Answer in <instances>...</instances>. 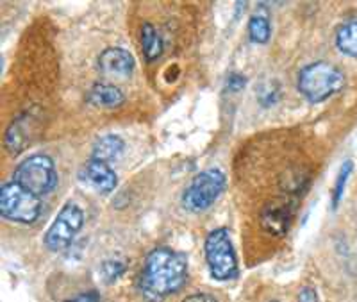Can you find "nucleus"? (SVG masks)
I'll return each mask as SVG.
<instances>
[{"label": "nucleus", "instance_id": "obj_7", "mask_svg": "<svg viewBox=\"0 0 357 302\" xmlns=\"http://www.w3.org/2000/svg\"><path fill=\"white\" fill-rule=\"evenodd\" d=\"M84 225V213L75 202H66L57 213V217L50 224V227L45 233V246L52 252H61L68 249L75 234L79 233Z\"/></svg>", "mask_w": 357, "mask_h": 302}, {"label": "nucleus", "instance_id": "obj_19", "mask_svg": "<svg viewBox=\"0 0 357 302\" xmlns=\"http://www.w3.org/2000/svg\"><path fill=\"white\" fill-rule=\"evenodd\" d=\"M245 84H247V79H245V75L231 74L227 77V90L232 91V93H238V91L243 90Z\"/></svg>", "mask_w": 357, "mask_h": 302}, {"label": "nucleus", "instance_id": "obj_14", "mask_svg": "<svg viewBox=\"0 0 357 302\" xmlns=\"http://www.w3.org/2000/svg\"><path fill=\"white\" fill-rule=\"evenodd\" d=\"M142 47L143 56L149 63L159 59L162 54V40L152 24H143L142 27Z\"/></svg>", "mask_w": 357, "mask_h": 302}, {"label": "nucleus", "instance_id": "obj_20", "mask_svg": "<svg viewBox=\"0 0 357 302\" xmlns=\"http://www.w3.org/2000/svg\"><path fill=\"white\" fill-rule=\"evenodd\" d=\"M98 301H100V295H98V292L89 290V292H84V294H79L77 297L68 299V301H65V302H98Z\"/></svg>", "mask_w": 357, "mask_h": 302}, {"label": "nucleus", "instance_id": "obj_10", "mask_svg": "<svg viewBox=\"0 0 357 302\" xmlns=\"http://www.w3.org/2000/svg\"><path fill=\"white\" fill-rule=\"evenodd\" d=\"M291 224V206L286 202H270L261 211V225L273 236H284Z\"/></svg>", "mask_w": 357, "mask_h": 302}, {"label": "nucleus", "instance_id": "obj_22", "mask_svg": "<svg viewBox=\"0 0 357 302\" xmlns=\"http://www.w3.org/2000/svg\"><path fill=\"white\" fill-rule=\"evenodd\" d=\"M183 302H218V301H216V299L209 294H195V295H190V297H186Z\"/></svg>", "mask_w": 357, "mask_h": 302}, {"label": "nucleus", "instance_id": "obj_3", "mask_svg": "<svg viewBox=\"0 0 357 302\" xmlns=\"http://www.w3.org/2000/svg\"><path fill=\"white\" fill-rule=\"evenodd\" d=\"M204 252L209 272L216 281H231L238 275V257L229 229L218 227L207 234Z\"/></svg>", "mask_w": 357, "mask_h": 302}, {"label": "nucleus", "instance_id": "obj_15", "mask_svg": "<svg viewBox=\"0 0 357 302\" xmlns=\"http://www.w3.org/2000/svg\"><path fill=\"white\" fill-rule=\"evenodd\" d=\"M336 47L350 57H357V20L347 22L336 33Z\"/></svg>", "mask_w": 357, "mask_h": 302}, {"label": "nucleus", "instance_id": "obj_16", "mask_svg": "<svg viewBox=\"0 0 357 302\" xmlns=\"http://www.w3.org/2000/svg\"><path fill=\"white\" fill-rule=\"evenodd\" d=\"M272 34L270 20L264 15H254L248 22V36L254 43H266Z\"/></svg>", "mask_w": 357, "mask_h": 302}, {"label": "nucleus", "instance_id": "obj_8", "mask_svg": "<svg viewBox=\"0 0 357 302\" xmlns=\"http://www.w3.org/2000/svg\"><path fill=\"white\" fill-rule=\"evenodd\" d=\"M98 68L107 77L127 79L134 72V57L129 50L109 47L98 56Z\"/></svg>", "mask_w": 357, "mask_h": 302}, {"label": "nucleus", "instance_id": "obj_1", "mask_svg": "<svg viewBox=\"0 0 357 302\" xmlns=\"http://www.w3.org/2000/svg\"><path fill=\"white\" fill-rule=\"evenodd\" d=\"M186 278V257L170 247H158L146 256L139 275V292L146 301H162L181 290Z\"/></svg>", "mask_w": 357, "mask_h": 302}, {"label": "nucleus", "instance_id": "obj_23", "mask_svg": "<svg viewBox=\"0 0 357 302\" xmlns=\"http://www.w3.org/2000/svg\"><path fill=\"white\" fill-rule=\"evenodd\" d=\"M272 302H277V301H272Z\"/></svg>", "mask_w": 357, "mask_h": 302}, {"label": "nucleus", "instance_id": "obj_6", "mask_svg": "<svg viewBox=\"0 0 357 302\" xmlns=\"http://www.w3.org/2000/svg\"><path fill=\"white\" fill-rule=\"evenodd\" d=\"M225 188V174L218 168L200 172L181 197V204L190 213H202L215 204Z\"/></svg>", "mask_w": 357, "mask_h": 302}, {"label": "nucleus", "instance_id": "obj_18", "mask_svg": "<svg viewBox=\"0 0 357 302\" xmlns=\"http://www.w3.org/2000/svg\"><path fill=\"white\" fill-rule=\"evenodd\" d=\"M123 272H126V263L118 262V259H106L100 265V275L107 285L114 282L118 278H122Z\"/></svg>", "mask_w": 357, "mask_h": 302}, {"label": "nucleus", "instance_id": "obj_11", "mask_svg": "<svg viewBox=\"0 0 357 302\" xmlns=\"http://www.w3.org/2000/svg\"><path fill=\"white\" fill-rule=\"evenodd\" d=\"M88 103L97 107H120L126 103V95L118 86L109 84V82H97L89 88Z\"/></svg>", "mask_w": 357, "mask_h": 302}, {"label": "nucleus", "instance_id": "obj_9", "mask_svg": "<svg viewBox=\"0 0 357 302\" xmlns=\"http://www.w3.org/2000/svg\"><path fill=\"white\" fill-rule=\"evenodd\" d=\"M81 177L100 193H111L118 184L116 172L111 168L109 163L98 160H89L82 167Z\"/></svg>", "mask_w": 357, "mask_h": 302}, {"label": "nucleus", "instance_id": "obj_21", "mask_svg": "<svg viewBox=\"0 0 357 302\" xmlns=\"http://www.w3.org/2000/svg\"><path fill=\"white\" fill-rule=\"evenodd\" d=\"M298 302H318V294L312 286H304L298 294Z\"/></svg>", "mask_w": 357, "mask_h": 302}, {"label": "nucleus", "instance_id": "obj_12", "mask_svg": "<svg viewBox=\"0 0 357 302\" xmlns=\"http://www.w3.org/2000/svg\"><path fill=\"white\" fill-rule=\"evenodd\" d=\"M123 152H126V142L116 135H106L95 142L93 151H91V156H93L91 160L111 163V161L120 160Z\"/></svg>", "mask_w": 357, "mask_h": 302}, {"label": "nucleus", "instance_id": "obj_17", "mask_svg": "<svg viewBox=\"0 0 357 302\" xmlns=\"http://www.w3.org/2000/svg\"><path fill=\"white\" fill-rule=\"evenodd\" d=\"M354 170V163L352 161H345V163L341 165L340 168V174H337V179L336 184H334V190H333V208L336 209L337 204H340L341 197H343V192H345V186H347V181H349L350 174Z\"/></svg>", "mask_w": 357, "mask_h": 302}, {"label": "nucleus", "instance_id": "obj_4", "mask_svg": "<svg viewBox=\"0 0 357 302\" xmlns=\"http://www.w3.org/2000/svg\"><path fill=\"white\" fill-rule=\"evenodd\" d=\"M13 181L29 192H33L34 195L41 197L56 188L59 176H57L52 158L47 154H34L18 165L13 174Z\"/></svg>", "mask_w": 357, "mask_h": 302}, {"label": "nucleus", "instance_id": "obj_13", "mask_svg": "<svg viewBox=\"0 0 357 302\" xmlns=\"http://www.w3.org/2000/svg\"><path fill=\"white\" fill-rule=\"evenodd\" d=\"M27 120H31L29 114H24L20 119L13 120L11 126L8 127L6 131V149H8L9 154H20L24 151V147L29 142V127Z\"/></svg>", "mask_w": 357, "mask_h": 302}, {"label": "nucleus", "instance_id": "obj_5", "mask_svg": "<svg viewBox=\"0 0 357 302\" xmlns=\"http://www.w3.org/2000/svg\"><path fill=\"white\" fill-rule=\"evenodd\" d=\"M41 199L11 181L0 188V215L17 224H34L41 215Z\"/></svg>", "mask_w": 357, "mask_h": 302}, {"label": "nucleus", "instance_id": "obj_2", "mask_svg": "<svg viewBox=\"0 0 357 302\" xmlns=\"http://www.w3.org/2000/svg\"><path fill=\"white\" fill-rule=\"evenodd\" d=\"M345 86V74L340 66L327 61H317L304 66L298 74L296 88L302 97L311 104L324 103L333 95L340 93Z\"/></svg>", "mask_w": 357, "mask_h": 302}]
</instances>
